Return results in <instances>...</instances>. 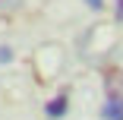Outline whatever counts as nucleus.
<instances>
[{"label": "nucleus", "instance_id": "7ed1b4c3", "mask_svg": "<svg viewBox=\"0 0 123 120\" xmlns=\"http://www.w3.org/2000/svg\"><path fill=\"white\" fill-rule=\"evenodd\" d=\"M10 60H13V47L0 44V63H10Z\"/></svg>", "mask_w": 123, "mask_h": 120}, {"label": "nucleus", "instance_id": "f03ea898", "mask_svg": "<svg viewBox=\"0 0 123 120\" xmlns=\"http://www.w3.org/2000/svg\"><path fill=\"white\" fill-rule=\"evenodd\" d=\"M66 111H69V98H66V92H63V95H57L54 101H47V107H44V114L51 117V120H60Z\"/></svg>", "mask_w": 123, "mask_h": 120}, {"label": "nucleus", "instance_id": "39448f33", "mask_svg": "<svg viewBox=\"0 0 123 120\" xmlns=\"http://www.w3.org/2000/svg\"><path fill=\"white\" fill-rule=\"evenodd\" d=\"M85 3H88L92 10H101V6H104V0H85Z\"/></svg>", "mask_w": 123, "mask_h": 120}, {"label": "nucleus", "instance_id": "20e7f679", "mask_svg": "<svg viewBox=\"0 0 123 120\" xmlns=\"http://www.w3.org/2000/svg\"><path fill=\"white\" fill-rule=\"evenodd\" d=\"M114 16H117V22H123V0H117V10H114Z\"/></svg>", "mask_w": 123, "mask_h": 120}, {"label": "nucleus", "instance_id": "f257e3e1", "mask_svg": "<svg viewBox=\"0 0 123 120\" xmlns=\"http://www.w3.org/2000/svg\"><path fill=\"white\" fill-rule=\"evenodd\" d=\"M104 120H123V95H107V101L101 107Z\"/></svg>", "mask_w": 123, "mask_h": 120}]
</instances>
